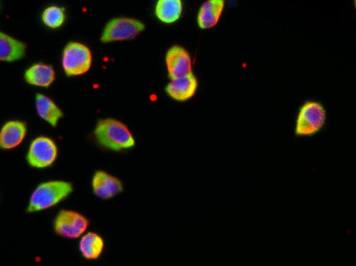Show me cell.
Instances as JSON below:
<instances>
[{"mask_svg": "<svg viewBox=\"0 0 356 266\" xmlns=\"http://www.w3.org/2000/svg\"><path fill=\"white\" fill-rule=\"evenodd\" d=\"M69 182L51 181L39 184L32 192L27 211L34 212L48 209L57 204L72 191Z\"/></svg>", "mask_w": 356, "mask_h": 266, "instance_id": "cell-2", "label": "cell"}, {"mask_svg": "<svg viewBox=\"0 0 356 266\" xmlns=\"http://www.w3.org/2000/svg\"><path fill=\"white\" fill-rule=\"evenodd\" d=\"M55 73L53 68L44 63H35L28 68L24 78L30 84L41 87H48L54 81Z\"/></svg>", "mask_w": 356, "mask_h": 266, "instance_id": "cell-13", "label": "cell"}, {"mask_svg": "<svg viewBox=\"0 0 356 266\" xmlns=\"http://www.w3.org/2000/svg\"><path fill=\"white\" fill-rule=\"evenodd\" d=\"M182 9L181 0H159L155 5V14L163 23L171 24L180 18Z\"/></svg>", "mask_w": 356, "mask_h": 266, "instance_id": "cell-17", "label": "cell"}, {"mask_svg": "<svg viewBox=\"0 0 356 266\" xmlns=\"http://www.w3.org/2000/svg\"><path fill=\"white\" fill-rule=\"evenodd\" d=\"M198 82L193 73L179 78L170 80L165 90L174 100L183 102L191 98L195 94Z\"/></svg>", "mask_w": 356, "mask_h": 266, "instance_id": "cell-10", "label": "cell"}, {"mask_svg": "<svg viewBox=\"0 0 356 266\" xmlns=\"http://www.w3.org/2000/svg\"><path fill=\"white\" fill-rule=\"evenodd\" d=\"M224 0H209L200 7L197 16L199 27L207 29L215 26L218 23L225 7Z\"/></svg>", "mask_w": 356, "mask_h": 266, "instance_id": "cell-12", "label": "cell"}, {"mask_svg": "<svg viewBox=\"0 0 356 266\" xmlns=\"http://www.w3.org/2000/svg\"><path fill=\"white\" fill-rule=\"evenodd\" d=\"M89 225L87 218L76 211L62 210L56 216L54 228L59 235L77 238L84 234Z\"/></svg>", "mask_w": 356, "mask_h": 266, "instance_id": "cell-6", "label": "cell"}, {"mask_svg": "<svg viewBox=\"0 0 356 266\" xmlns=\"http://www.w3.org/2000/svg\"><path fill=\"white\" fill-rule=\"evenodd\" d=\"M62 66L68 76L86 73L91 68L92 55L89 48L79 42L71 41L64 47L62 55Z\"/></svg>", "mask_w": 356, "mask_h": 266, "instance_id": "cell-4", "label": "cell"}, {"mask_svg": "<svg viewBox=\"0 0 356 266\" xmlns=\"http://www.w3.org/2000/svg\"><path fill=\"white\" fill-rule=\"evenodd\" d=\"M104 241L98 233L89 232L82 235L79 249L82 256L87 260H96L101 255Z\"/></svg>", "mask_w": 356, "mask_h": 266, "instance_id": "cell-16", "label": "cell"}, {"mask_svg": "<svg viewBox=\"0 0 356 266\" xmlns=\"http://www.w3.org/2000/svg\"><path fill=\"white\" fill-rule=\"evenodd\" d=\"M57 156V147L54 141L48 137L39 136L31 142L26 158L32 167L43 168L51 165Z\"/></svg>", "mask_w": 356, "mask_h": 266, "instance_id": "cell-7", "label": "cell"}, {"mask_svg": "<svg viewBox=\"0 0 356 266\" xmlns=\"http://www.w3.org/2000/svg\"><path fill=\"white\" fill-rule=\"evenodd\" d=\"M97 142L102 146L115 151L132 148L135 138L128 127L123 122L114 118L99 120L94 130Z\"/></svg>", "mask_w": 356, "mask_h": 266, "instance_id": "cell-1", "label": "cell"}, {"mask_svg": "<svg viewBox=\"0 0 356 266\" xmlns=\"http://www.w3.org/2000/svg\"><path fill=\"white\" fill-rule=\"evenodd\" d=\"M145 25L138 19L129 17H117L105 25L100 40L107 43L130 39L144 30Z\"/></svg>", "mask_w": 356, "mask_h": 266, "instance_id": "cell-5", "label": "cell"}, {"mask_svg": "<svg viewBox=\"0 0 356 266\" xmlns=\"http://www.w3.org/2000/svg\"><path fill=\"white\" fill-rule=\"evenodd\" d=\"M326 112L318 101L307 100L300 106L296 119L295 134L297 136L309 137L319 132L325 124Z\"/></svg>", "mask_w": 356, "mask_h": 266, "instance_id": "cell-3", "label": "cell"}, {"mask_svg": "<svg viewBox=\"0 0 356 266\" xmlns=\"http://www.w3.org/2000/svg\"><path fill=\"white\" fill-rule=\"evenodd\" d=\"M26 46L23 42L3 32H0V59L12 62L22 58L26 53Z\"/></svg>", "mask_w": 356, "mask_h": 266, "instance_id": "cell-14", "label": "cell"}, {"mask_svg": "<svg viewBox=\"0 0 356 266\" xmlns=\"http://www.w3.org/2000/svg\"><path fill=\"white\" fill-rule=\"evenodd\" d=\"M27 128L25 123L11 120L5 123L0 131V146L4 149H11L18 146L24 140Z\"/></svg>", "mask_w": 356, "mask_h": 266, "instance_id": "cell-11", "label": "cell"}, {"mask_svg": "<svg viewBox=\"0 0 356 266\" xmlns=\"http://www.w3.org/2000/svg\"><path fill=\"white\" fill-rule=\"evenodd\" d=\"M165 62L170 80L192 73L190 56L188 51L181 46L174 45L168 49L165 56Z\"/></svg>", "mask_w": 356, "mask_h": 266, "instance_id": "cell-8", "label": "cell"}, {"mask_svg": "<svg viewBox=\"0 0 356 266\" xmlns=\"http://www.w3.org/2000/svg\"><path fill=\"white\" fill-rule=\"evenodd\" d=\"M353 235V229L352 227L351 226H348L344 230V237H351Z\"/></svg>", "mask_w": 356, "mask_h": 266, "instance_id": "cell-19", "label": "cell"}, {"mask_svg": "<svg viewBox=\"0 0 356 266\" xmlns=\"http://www.w3.org/2000/svg\"><path fill=\"white\" fill-rule=\"evenodd\" d=\"M41 19L43 23L50 28H58L64 21V9L57 6L48 7L42 12Z\"/></svg>", "mask_w": 356, "mask_h": 266, "instance_id": "cell-18", "label": "cell"}, {"mask_svg": "<svg viewBox=\"0 0 356 266\" xmlns=\"http://www.w3.org/2000/svg\"><path fill=\"white\" fill-rule=\"evenodd\" d=\"M35 107L38 115L52 126H55L63 116L61 110L48 96L37 94L35 96Z\"/></svg>", "mask_w": 356, "mask_h": 266, "instance_id": "cell-15", "label": "cell"}, {"mask_svg": "<svg viewBox=\"0 0 356 266\" xmlns=\"http://www.w3.org/2000/svg\"><path fill=\"white\" fill-rule=\"evenodd\" d=\"M94 194L102 199L113 198L123 190V184L117 177L103 170L95 172L92 179Z\"/></svg>", "mask_w": 356, "mask_h": 266, "instance_id": "cell-9", "label": "cell"}]
</instances>
